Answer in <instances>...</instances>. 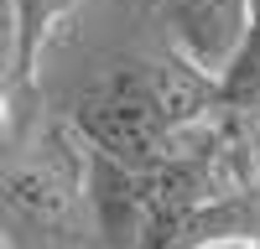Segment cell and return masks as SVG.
Here are the masks:
<instances>
[{
  "label": "cell",
  "mask_w": 260,
  "mask_h": 249,
  "mask_svg": "<svg viewBox=\"0 0 260 249\" xmlns=\"http://www.w3.org/2000/svg\"><path fill=\"white\" fill-rule=\"evenodd\" d=\"M83 156H42L0 172V234L11 249L52 244L73 249L83 223Z\"/></svg>",
  "instance_id": "cell-2"
},
{
  "label": "cell",
  "mask_w": 260,
  "mask_h": 249,
  "mask_svg": "<svg viewBox=\"0 0 260 249\" xmlns=\"http://www.w3.org/2000/svg\"><path fill=\"white\" fill-rule=\"evenodd\" d=\"M73 6H78V0H16V21H21V68H26V78L37 73V62H42V52H47L57 21L68 16Z\"/></svg>",
  "instance_id": "cell-5"
},
{
  "label": "cell",
  "mask_w": 260,
  "mask_h": 249,
  "mask_svg": "<svg viewBox=\"0 0 260 249\" xmlns=\"http://www.w3.org/2000/svg\"><path fill=\"white\" fill-rule=\"evenodd\" d=\"M0 249H11V239H6V234H0Z\"/></svg>",
  "instance_id": "cell-10"
},
{
  "label": "cell",
  "mask_w": 260,
  "mask_h": 249,
  "mask_svg": "<svg viewBox=\"0 0 260 249\" xmlns=\"http://www.w3.org/2000/svg\"><path fill=\"white\" fill-rule=\"evenodd\" d=\"M198 249H255V239H208Z\"/></svg>",
  "instance_id": "cell-8"
},
{
  "label": "cell",
  "mask_w": 260,
  "mask_h": 249,
  "mask_svg": "<svg viewBox=\"0 0 260 249\" xmlns=\"http://www.w3.org/2000/svg\"><path fill=\"white\" fill-rule=\"evenodd\" d=\"M260 99V0H255V26H250V42L240 62H234V73L224 78V104H250Z\"/></svg>",
  "instance_id": "cell-6"
},
{
  "label": "cell",
  "mask_w": 260,
  "mask_h": 249,
  "mask_svg": "<svg viewBox=\"0 0 260 249\" xmlns=\"http://www.w3.org/2000/svg\"><path fill=\"white\" fill-rule=\"evenodd\" d=\"M6 114H11V89H0V124H6Z\"/></svg>",
  "instance_id": "cell-9"
},
{
  "label": "cell",
  "mask_w": 260,
  "mask_h": 249,
  "mask_svg": "<svg viewBox=\"0 0 260 249\" xmlns=\"http://www.w3.org/2000/svg\"><path fill=\"white\" fill-rule=\"evenodd\" d=\"M219 104L224 89L177 52L125 57L104 68L89 89H78L73 130L83 135V145L136 172H156L208 135V114Z\"/></svg>",
  "instance_id": "cell-1"
},
{
  "label": "cell",
  "mask_w": 260,
  "mask_h": 249,
  "mask_svg": "<svg viewBox=\"0 0 260 249\" xmlns=\"http://www.w3.org/2000/svg\"><path fill=\"white\" fill-rule=\"evenodd\" d=\"M146 182L151 172H136V166L83 145V197L94 213V234L110 249H136L146 218Z\"/></svg>",
  "instance_id": "cell-4"
},
{
  "label": "cell",
  "mask_w": 260,
  "mask_h": 249,
  "mask_svg": "<svg viewBox=\"0 0 260 249\" xmlns=\"http://www.w3.org/2000/svg\"><path fill=\"white\" fill-rule=\"evenodd\" d=\"M167 26H172V52L187 57L203 78L224 89V78L234 73V62L250 42L255 0H172Z\"/></svg>",
  "instance_id": "cell-3"
},
{
  "label": "cell",
  "mask_w": 260,
  "mask_h": 249,
  "mask_svg": "<svg viewBox=\"0 0 260 249\" xmlns=\"http://www.w3.org/2000/svg\"><path fill=\"white\" fill-rule=\"evenodd\" d=\"M26 83L21 68V21H16V0H0V89Z\"/></svg>",
  "instance_id": "cell-7"
}]
</instances>
